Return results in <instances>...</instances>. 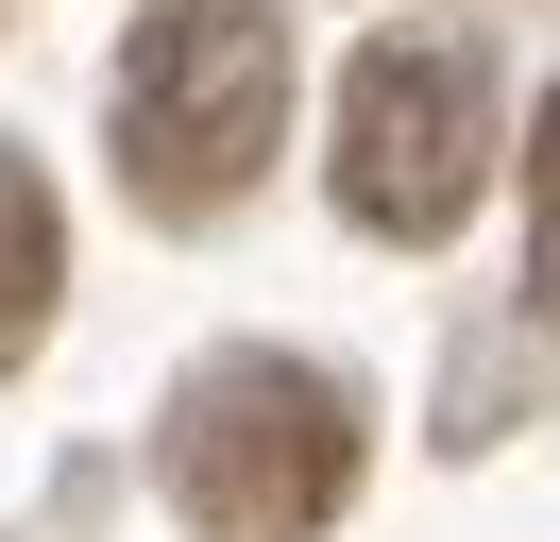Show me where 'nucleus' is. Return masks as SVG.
I'll use <instances>...</instances> for the list:
<instances>
[{"mask_svg": "<svg viewBox=\"0 0 560 542\" xmlns=\"http://www.w3.org/2000/svg\"><path fill=\"white\" fill-rule=\"evenodd\" d=\"M476 153H492L476 51H442V34H374L357 85H340V203H357L374 237H458Z\"/></svg>", "mask_w": 560, "mask_h": 542, "instance_id": "3", "label": "nucleus"}, {"mask_svg": "<svg viewBox=\"0 0 560 542\" xmlns=\"http://www.w3.org/2000/svg\"><path fill=\"white\" fill-rule=\"evenodd\" d=\"M289 119V17L272 0H153L119 51V187L153 221H221L272 169Z\"/></svg>", "mask_w": 560, "mask_h": 542, "instance_id": "2", "label": "nucleus"}, {"mask_svg": "<svg viewBox=\"0 0 560 542\" xmlns=\"http://www.w3.org/2000/svg\"><path fill=\"white\" fill-rule=\"evenodd\" d=\"M51 288H69V237H51V187H35V153H0V373L35 356Z\"/></svg>", "mask_w": 560, "mask_h": 542, "instance_id": "4", "label": "nucleus"}, {"mask_svg": "<svg viewBox=\"0 0 560 542\" xmlns=\"http://www.w3.org/2000/svg\"><path fill=\"white\" fill-rule=\"evenodd\" d=\"M153 474H171L187 542H323L357 492V390L323 356H205L171 390Z\"/></svg>", "mask_w": 560, "mask_h": 542, "instance_id": "1", "label": "nucleus"}, {"mask_svg": "<svg viewBox=\"0 0 560 542\" xmlns=\"http://www.w3.org/2000/svg\"><path fill=\"white\" fill-rule=\"evenodd\" d=\"M526 203H544V305H560V85H544V136H526Z\"/></svg>", "mask_w": 560, "mask_h": 542, "instance_id": "5", "label": "nucleus"}]
</instances>
